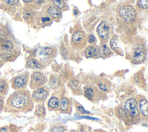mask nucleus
I'll list each match as a JSON object with an SVG mask.
<instances>
[{
    "mask_svg": "<svg viewBox=\"0 0 148 132\" xmlns=\"http://www.w3.org/2000/svg\"><path fill=\"white\" fill-rule=\"evenodd\" d=\"M5 98L3 95L0 94V112L3 110L4 106H5Z\"/></svg>",
    "mask_w": 148,
    "mask_h": 132,
    "instance_id": "cd10ccee",
    "label": "nucleus"
},
{
    "mask_svg": "<svg viewBox=\"0 0 148 132\" xmlns=\"http://www.w3.org/2000/svg\"><path fill=\"white\" fill-rule=\"evenodd\" d=\"M46 81V76L43 73L34 72L31 77L30 87L32 89L36 88L44 84Z\"/></svg>",
    "mask_w": 148,
    "mask_h": 132,
    "instance_id": "0eeeda50",
    "label": "nucleus"
},
{
    "mask_svg": "<svg viewBox=\"0 0 148 132\" xmlns=\"http://www.w3.org/2000/svg\"><path fill=\"white\" fill-rule=\"evenodd\" d=\"M26 66L27 67L31 69H41L42 68V65L41 64V63L38 60L34 58L28 59L26 63Z\"/></svg>",
    "mask_w": 148,
    "mask_h": 132,
    "instance_id": "4468645a",
    "label": "nucleus"
},
{
    "mask_svg": "<svg viewBox=\"0 0 148 132\" xmlns=\"http://www.w3.org/2000/svg\"><path fill=\"white\" fill-rule=\"evenodd\" d=\"M98 55V49L92 46L88 47L85 51V56L87 58L95 57Z\"/></svg>",
    "mask_w": 148,
    "mask_h": 132,
    "instance_id": "f3484780",
    "label": "nucleus"
},
{
    "mask_svg": "<svg viewBox=\"0 0 148 132\" xmlns=\"http://www.w3.org/2000/svg\"><path fill=\"white\" fill-rule=\"evenodd\" d=\"M72 42L75 48L79 49L83 48L86 43V35L84 33L80 30H75L72 34Z\"/></svg>",
    "mask_w": 148,
    "mask_h": 132,
    "instance_id": "423d86ee",
    "label": "nucleus"
},
{
    "mask_svg": "<svg viewBox=\"0 0 148 132\" xmlns=\"http://www.w3.org/2000/svg\"><path fill=\"white\" fill-rule=\"evenodd\" d=\"M53 3L55 7H56L59 10H64L66 6L65 2L62 0L58 1H53Z\"/></svg>",
    "mask_w": 148,
    "mask_h": 132,
    "instance_id": "412c9836",
    "label": "nucleus"
},
{
    "mask_svg": "<svg viewBox=\"0 0 148 132\" xmlns=\"http://www.w3.org/2000/svg\"><path fill=\"white\" fill-rule=\"evenodd\" d=\"M78 12H79V11L78 10H73V13H74V15H77V13H78Z\"/></svg>",
    "mask_w": 148,
    "mask_h": 132,
    "instance_id": "f704fd0d",
    "label": "nucleus"
},
{
    "mask_svg": "<svg viewBox=\"0 0 148 132\" xmlns=\"http://www.w3.org/2000/svg\"><path fill=\"white\" fill-rule=\"evenodd\" d=\"M47 13L50 17L54 18L55 19H59L61 16V12L60 10L57 9L54 5H51L47 7L46 9Z\"/></svg>",
    "mask_w": 148,
    "mask_h": 132,
    "instance_id": "9b49d317",
    "label": "nucleus"
},
{
    "mask_svg": "<svg viewBox=\"0 0 148 132\" xmlns=\"http://www.w3.org/2000/svg\"><path fill=\"white\" fill-rule=\"evenodd\" d=\"M79 84V81L76 79H72L69 81V85L71 88L75 89L76 88Z\"/></svg>",
    "mask_w": 148,
    "mask_h": 132,
    "instance_id": "bb28decb",
    "label": "nucleus"
},
{
    "mask_svg": "<svg viewBox=\"0 0 148 132\" xmlns=\"http://www.w3.org/2000/svg\"><path fill=\"white\" fill-rule=\"evenodd\" d=\"M147 1H138L136 3V6L137 8L142 9H146L147 8Z\"/></svg>",
    "mask_w": 148,
    "mask_h": 132,
    "instance_id": "b1692460",
    "label": "nucleus"
},
{
    "mask_svg": "<svg viewBox=\"0 0 148 132\" xmlns=\"http://www.w3.org/2000/svg\"><path fill=\"white\" fill-rule=\"evenodd\" d=\"M124 110L125 115L132 119H137L139 117L138 103L135 98H130L125 101Z\"/></svg>",
    "mask_w": 148,
    "mask_h": 132,
    "instance_id": "7ed1b4c3",
    "label": "nucleus"
},
{
    "mask_svg": "<svg viewBox=\"0 0 148 132\" xmlns=\"http://www.w3.org/2000/svg\"><path fill=\"white\" fill-rule=\"evenodd\" d=\"M147 105L148 103L146 99L142 98L139 101V108L142 115L145 117L147 116Z\"/></svg>",
    "mask_w": 148,
    "mask_h": 132,
    "instance_id": "2eb2a0df",
    "label": "nucleus"
},
{
    "mask_svg": "<svg viewBox=\"0 0 148 132\" xmlns=\"http://www.w3.org/2000/svg\"><path fill=\"white\" fill-rule=\"evenodd\" d=\"M51 20V18L49 16H42L41 18H40V22L42 24H47L49 22H50Z\"/></svg>",
    "mask_w": 148,
    "mask_h": 132,
    "instance_id": "393cba45",
    "label": "nucleus"
},
{
    "mask_svg": "<svg viewBox=\"0 0 148 132\" xmlns=\"http://www.w3.org/2000/svg\"><path fill=\"white\" fill-rule=\"evenodd\" d=\"M59 105H60L59 99L56 97H51L48 102V106L50 108H52V109L57 108L58 107Z\"/></svg>",
    "mask_w": 148,
    "mask_h": 132,
    "instance_id": "aec40b11",
    "label": "nucleus"
},
{
    "mask_svg": "<svg viewBox=\"0 0 148 132\" xmlns=\"http://www.w3.org/2000/svg\"><path fill=\"white\" fill-rule=\"evenodd\" d=\"M9 89V84L8 80L5 78L0 79V94L5 95L7 94Z\"/></svg>",
    "mask_w": 148,
    "mask_h": 132,
    "instance_id": "dca6fc26",
    "label": "nucleus"
},
{
    "mask_svg": "<svg viewBox=\"0 0 148 132\" xmlns=\"http://www.w3.org/2000/svg\"><path fill=\"white\" fill-rule=\"evenodd\" d=\"M97 33L101 41L106 42L110 34V27L109 24L104 21L102 22L97 28Z\"/></svg>",
    "mask_w": 148,
    "mask_h": 132,
    "instance_id": "1a4fd4ad",
    "label": "nucleus"
},
{
    "mask_svg": "<svg viewBox=\"0 0 148 132\" xmlns=\"http://www.w3.org/2000/svg\"><path fill=\"white\" fill-rule=\"evenodd\" d=\"M69 107V102L68 98L65 97H63L61 98L60 101V108L61 111L66 112L68 110Z\"/></svg>",
    "mask_w": 148,
    "mask_h": 132,
    "instance_id": "6ab92c4d",
    "label": "nucleus"
},
{
    "mask_svg": "<svg viewBox=\"0 0 148 132\" xmlns=\"http://www.w3.org/2000/svg\"><path fill=\"white\" fill-rule=\"evenodd\" d=\"M0 132H10V127L8 126H4L0 127Z\"/></svg>",
    "mask_w": 148,
    "mask_h": 132,
    "instance_id": "2f4dec72",
    "label": "nucleus"
},
{
    "mask_svg": "<svg viewBox=\"0 0 148 132\" xmlns=\"http://www.w3.org/2000/svg\"><path fill=\"white\" fill-rule=\"evenodd\" d=\"M110 46L112 49L113 51H114L116 53H118L119 55H121L122 54L121 48L119 47V46L118 45L117 41V39L116 38V37H113L110 40Z\"/></svg>",
    "mask_w": 148,
    "mask_h": 132,
    "instance_id": "a211bd4d",
    "label": "nucleus"
},
{
    "mask_svg": "<svg viewBox=\"0 0 148 132\" xmlns=\"http://www.w3.org/2000/svg\"><path fill=\"white\" fill-rule=\"evenodd\" d=\"M132 59L135 63H140L143 62L145 58V47L142 44L135 45L132 50Z\"/></svg>",
    "mask_w": 148,
    "mask_h": 132,
    "instance_id": "6e6552de",
    "label": "nucleus"
},
{
    "mask_svg": "<svg viewBox=\"0 0 148 132\" xmlns=\"http://www.w3.org/2000/svg\"><path fill=\"white\" fill-rule=\"evenodd\" d=\"M3 65V63H2V60L0 59V67Z\"/></svg>",
    "mask_w": 148,
    "mask_h": 132,
    "instance_id": "c9c22d12",
    "label": "nucleus"
},
{
    "mask_svg": "<svg viewBox=\"0 0 148 132\" xmlns=\"http://www.w3.org/2000/svg\"><path fill=\"white\" fill-rule=\"evenodd\" d=\"M33 108V101L29 92L26 90L16 91L7 99L4 112L18 113L28 112Z\"/></svg>",
    "mask_w": 148,
    "mask_h": 132,
    "instance_id": "f257e3e1",
    "label": "nucleus"
},
{
    "mask_svg": "<svg viewBox=\"0 0 148 132\" xmlns=\"http://www.w3.org/2000/svg\"><path fill=\"white\" fill-rule=\"evenodd\" d=\"M98 91L94 87H87L84 89V95L89 100L92 101L96 97Z\"/></svg>",
    "mask_w": 148,
    "mask_h": 132,
    "instance_id": "f8f14e48",
    "label": "nucleus"
},
{
    "mask_svg": "<svg viewBox=\"0 0 148 132\" xmlns=\"http://www.w3.org/2000/svg\"><path fill=\"white\" fill-rule=\"evenodd\" d=\"M29 80V74L24 72L14 77L12 80V87L17 90H23L27 85Z\"/></svg>",
    "mask_w": 148,
    "mask_h": 132,
    "instance_id": "20e7f679",
    "label": "nucleus"
},
{
    "mask_svg": "<svg viewBox=\"0 0 148 132\" xmlns=\"http://www.w3.org/2000/svg\"><path fill=\"white\" fill-rule=\"evenodd\" d=\"M87 41L88 42L90 43V44H94L95 42V37L94 36V35H90L88 37V38H87Z\"/></svg>",
    "mask_w": 148,
    "mask_h": 132,
    "instance_id": "7c9ffc66",
    "label": "nucleus"
},
{
    "mask_svg": "<svg viewBox=\"0 0 148 132\" xmlns=\"http://www.w3.org/2000/svg\"><path fill=\"white\" fill-rule=\"evenodd\" d=\"M34 16V12L31 10H26L23 13V17L26 20L32 19Z\"/></svg>",
    "mask_w": 148,
    "mask_h": 132,
    "instance_id": "4be33fe9",
    "label": "nucleus"
},
{
    "mask_svg": "<svg viewBox=\"0 0 148 132\" xmlns=\"http://www.w3.org/2000/svg\"><path fill=\"white\" fill-rule=\"evenodd\" d=\"M45 114V108L43 105H39L36 106V110H35V115L37 116H42Z\"/></svg>",
    "mask_w": 148,
    "mask_h": 132,
    "instance_id": "5701e85b",
    "label": "nucleus"
},
{
    "mask_svg": "<svg viewBox=\"0 0 148 132\" xmlns=\"http://www.w3.org/2000/svg\"><path fill=\"white\" fill-rule=\"evenodd\" d=\"M49 95V90L47 88L42 87L36 89L32 94V101L36 102H42L45 101Z\"/></svg>",
    "mask_w": 148,
    "mask_h": 132,
    "instance_id": "9d476101",
    "label": "nucleus"
},
{
    "mask_svg": "<svg viewBox=\"0 0 148 132\" xmlns=\"http://www.w3.org/2000/svg\"><path fill=\"white\" fill-rule=\"evenodd\" d=\"M102 52L105 55H110L111 53V51L108 48V47L106 46V45L104 44L103 45L102 47Z\"/></svg>",
    "mask_w": 148,
    "mask_h": 132,
    "instance_id": "c85d7f7f",
    "label": "nucleus"
},
{
    "mask_svg": "<svg viewBox=\"0 0 148 132\" xmlns=\"http://www.w3.org/2000/svg\"><path fill=\"white\" fill-rule=\"evenodd\" d=\"M119 16L127 22H132L136 16V12L135 9L128 5H123L119 9Z\"/></svg>",
    "mask_w": 148,
    "mask_h": 132,
    "instance_id": "39448f33",
    "label": "nucleus"
},
{
    "mask_svg": "<svg viewBox=\"0 0 148 132\" xmlns=\"http://www.w3.org/2000/svg\"><path fill=\"white\" fill-rule=\"evenodd\" d=\"M3 2H6V3L7 5H10V6L16 5V4H17L18 2H19L18 1H4Z\"/></svg>",
    "mask_w": 148,
    "mask_h": 132,
    "instance_id": "473e14b6",
    "label": "nucleus"
},
{
    "mask_svg": "<svg viewBox=\"0 0 148 132\" xmlns=\"http://www.w3.org/2000/svg\"><path fill=\"white\" fill-rule=\"evenodd\" d=\"M76 108L81 113H83V114H86V113H90V112L88 111H87L86 110H85L84 109V108L81 106L80 105L78 104L77 105H76Z\"/></svg>",
    "mask_w": 148,
    "mask_h": 132,
    "instance_id": "c756f323",
    "label": "nucleus"
},
{
    "mask_svg": "<svg viewBox=\"0 0 148 132\" xmlns=\"http://www.w3.org/2000/svg\"><path fill=\"white\" fill-rule=\"evenodd\" d=\"M13 42L9 38L0 39V59L4 61L11 60L16 57Z\"/></svg>",
    "mask_w": 148,
    "mask_h": 132,
    "instance_id": "f03ea898",
    "label": "nucleus"
},
{
    "mask_svg": "<svg viewBox=\"0 0 148 132\" xmlns=\"http://www.w3.org/2000/svg\"><path fill=\"white\" fill-rule=\"evenodd\" d=\"M56 51L50 47L42 48L38 51V54L40 56H47V57H53L56 55Z\"/></svg>",
    "mask_w": 148,
    "mask_h": 132,
    "instance_id": "ddd939ff",
    "label": "nucleus"
},
{
    "mask_svg": "<svg viewBox=\"0 0 148 132\" xmlns=\"http://www.w3.org/2000/svg\"><path fill=\"white\" fill-rule=\"evenodd\" d=\"M97 85L101 90L104 91H108V87L106 85V84L105 83H103L102 81H99V82H98Z\"/></svg>",
    "mask_w": 148,
    "mask_h": 132,
    "instance_id": "a878e982",
    "label": "nucleus"
},
{
    "mask_svg": "<svg viewBox=\"0 0 148 132\" xmlns=\"http://www.w3.org/2000/svg\"><path fill=\"white\" fill-rule=\"evenodd\" d=\"M53 132H62V131L61 130V129H60V128H55L53 130Z\"/></svg>",
    "mask_w": 148,
    "mask_h": 132,
    "instance_id": "72a5a7b5",
    "label": "nucleus"
}]
</instances>
